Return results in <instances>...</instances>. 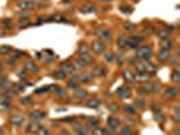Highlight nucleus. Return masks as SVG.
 <instances>
[{
  "label": "nucleus",
  "mask_w": 180,
  "mask_h": 135,
  "mask_svg": "<svg viewBox=\"0 0 180 135\" xmlns=\"http://www.w3.org/2000/svg\"><path fill=\"white\" fill-rule=\"evenodd\" d=\"M136 51H137L136 57L138 59H141V61H149V58H150L152 54H153L150 46H148V45H139V46L136 49Z\"/></svg>",
  "instance_id": "nucleus-1"
},
{
  "label": "nucleus",
  "mask_w": 180,
  "mask_h": 135,
  "mask_svg": "<svg viewBox=\"0 0 180 135\" xmlns=\"http://www.w3.org/2000/svg\"><path fill=\"white\" fill-rule=\"evenodd\" d=\"M136 68L138 72H145V73H154L157 70L156 65L149 61H138L136 64Z\"/></svg>",
  "instance_id": "nucleus-2"
},
{
  "label": "nucleus",
  "mask_w": 180,
  "mask_h": 135,
  "mask_svg": "<svg viewBox=\"0 0 180 135\" xmlns=\"http://www.w3.org/2000/svg\"><path fill=\"white\" fill-rule=\"evenodd\" d=\"M95 35L100 41H111L112 39V34L110 30L104 29V27H99V29L95 30Z\"/></svg>",
  "instance_id": "nucleus-3"
},
{
  "label": "nucleus",
  "mask_w": 180,
  "mask_h": 135,
  "mask_svg": "<svg viewBox=\"0 0 180 135\" xmlns=\"http://www.w3.org/2000/svg\"><path fill=\"white\" fill-rule=\"evenodd\" d=\"M91 47L95 53H97V54H103V53H106V50H107V46L104 43V41H100V39H96V41L92 42Z\"/></svg>",
  "instance_id": "nucleus-4"
},
{
  "label": "nucleus",
  "mask_w": 180,
  "mask_h": 135,
  "mask_svg": "<svg viewBox=\"0 0 180 135\" xmlns=\"http://www.w3.org/2000/svg\"><path fill=\"white\" fill-rule=\"evenodd\" d=\"M60 69H61L65 74H73V76H76V73H75L76 69L73 68V64H72V62H68V61L62 62V64L60 65Z\"/></svg>",
  "instance_id": "nucleus-5"
},
{
  "label": "nucleus",
  "mask_w": 180,
  "mask_h": 135,
  "mask_svg": "<svg viewBox=\"0 0 180 135\" xmlns=\"http://www.w3.org/2000/svg\"><path fill=\"white\" fill-rule=\"evenodd\" d=\"M29 117L32 122H41L46 117V114L44 111H39V109H35V111H31L29 114Z\"/></svg>",
  "instance_id": "nucleus-6"
},
{
  "label": "nucleus",
  "mask_w": 180,
  "mask_h": 135,
  "mask_svg": "<svg viewBox=\"0 0 180 135\" xmlns=\"http://www.w3.org/2000/svg\"><path fill=\"white\" fill-rule=\"evenodd\" d=\"M145 91L146 93H157L160 92V84L159 82H145Z\"/></svg>",
  "instance_id": "nucleus-7"
},
{
  "label": "nucleus",
  "mask_w": 180,
  "mask_h": 135,
  "mask_svg": "<svg viewBox=\"0 0 180 135\" xmlns=\"http://www.w3.org/2000/svg\"><path fill=\"white\" fill-rule=\"evenodd\" d=\"M23 69H24L26 72H31V73H38V72H39L38 66H37V64H35L34 61H31V59H29V61L24 62Z\"/></svg>",
  "instance_id": "nucleus-8"
},
{
  "label": "nucleus",
  "mask_w": 180,
  "mask_h": 135,
  "mask_svg": "<svg viewBox=\"0 0 180 135\" xmlns=\"http://www.w3.org/2000/svg\"><path fill=\"white\" fill-rule=\"evenodd\" d=\"M41 128V122H30L26 127V131L29 134H37Z\"/></svg>",
  "instance_id": "nucleus-9"
},
{
  "label": "nucleus",
  "mask_w": 180,
  "mask_h": 135,
  "mask_svg": "<svg viewBox=\"0 0 180 135\" xmlns=\"http://www.w3.org/2000/svg\"><path fill=\"white\" fill-rule=\"evenodd\" d=\"M37 7V4L32 1V0H23L19 3V8L23 10V11H30V10H34Z\"/></svg>",
  "instance_id": "nucleus-10"
},
{
  "label": "nucleus",
  "mask_w": 180,
  "mask_h": 135,
  "mask_svg": "<svg viewBox=\"0 0 180 135\" xmlns=\"http://www.w3.org/2000/svg\"><path fill=\"white\" fill-rule=\"evenodd\" d=\"M95 79V76L92 73H83V74H79L77 76V81L79 82H83V84H88V82H92Z\"/></svg>",
  "instance_id": "nucleus-11"
},
{
  "label": "nucleus",
  "mask_w": 180,
  "mask_h": 135,
  "mask_svg": "<svg viewBox=\"0 0 180 135\" xmlns=\"http://www.w3.org/2000/svg\"><path fill=\"white\" fill-rule=\"evenodd\" d=\"M150 79V73H145V72H137V74H134V80L137 82H148Z\"/></svg>",
  "instance_id": "nucleus-12"
},
{
  "label": "nucleus",
  "mask_w": 180,
  "mask_h": 135,
  "mask_svg": "<svg viewBox=\"0 0 180 135\" xmlns=\"http://www.w3.org/2000/svg\"><path fill=\"white\" fill-rule=\"evenodd\" d=\"M10 123L15 127H19L24 123V117L22 116V115H12V116L10 117Z\"/></svg>",
  "instance_id": "nucleus-13"
},
{
  "label": "nucleus",
  "mask_w": 180,
  "mask_h": 135,
  "mask_svg": "<svg viewBox=\"0 0 180 135\" xmlns=\"http://www.w3.org/2000/svg\"><path fill=\"white\" fill-rule=\"evenodd\" d=\"M117 95H118L121 99H127V97L131 96V89L129 87H121V88L117 91Z\"/></svg>",
  "instance_id": "nucleus-14"
},
{
  "label": "nucleus",
  "mask_w": 180,
  "mask_h": 135,
  "mask_svg": "<svg viewBox=\"0 0 180 135\" xmlns=\"http://www.w3.org/2000/svg\"><path fill=\"white\" fill-rule=\"evenodd\" d=\"M157 37H159L160 39H168L169 35H171V31H169L168 27H162V29L157 30Z\"/></svg>",
  "instance_id": "nucleus-15"
},
{
  "label": "nucleus",
  "mask_w": 180,
  "mask_h": 135,
  "mask_svg": "<svg viewBox=\"0 0 180 135\" xmlns=\"http://www.w3.org/2000/svg\"><path fill=\"white\" fill-rule=\"evenodd\" d=\"M92 74L95 77H104L107 74V70L104 69V66H100V65H97V66L94 68V70H92Z\"/></svg>",
  "instance_id": "nucleus-16"
},
{
  "label": "nucleus",
  "mask_w": 180,
  "mask_h": 135,
  "mask_svg": "<svg viewBox=\"0 0 180 135\" xmlns=\"http://www.w3.org/2000/svg\"><path fill=\"white\" fill-rule=\"evenodd\" d=\"M169 57H171V53H169L168 50L160 49L159 51H157V59H159V61H167Z\"/></svg>",
  "instance_id": "nucleus-17"
},
{
  "label": "nucleus",
  "mask_w": 180,
  "mask_h": 135,
  "mask_svg": "<svg viewBox=\"0 0 180 135\" xmlns=\"http://www.w3.org/2000/svg\"><path fill=\"white\" fill-rule=\"evenodd\" d=\"M107 123H108V128H112V130L118 128V127L121 126V120H119V119H117L115 116H110Z\"/></svg>",
  "instance_id": "nucleus-18"
},
{
  "label": "nucleus",
  "mask_w": 180,
  "mask_h": 135,
  "mask_svg": "<svg viewBox=\"0 0 180 135\" xmlns=\"http://www.w3.org/2000/svg\"><path fill=\"white\" fill-rule=\"evenodd\" d=\"M73 96H75V99H77V100H83V99H86V97L88 96V93H87V91H86V89L76 88V89H75V93H73Z\"/></svg>",
  "instance_id": "nucleus-19"
},
{
  "label": "nucleus",
  "mask_w": 180,
  "mask_h": 135,
  "mask_svg": "<svg viewBox=\"0 0 180 135\" xmlns=\"http://www.w3.org/2000/svg\"><path fill=\"white\" fill-rule=\"evenodd\" d=\"M122 79L125 80V81H133L134 80V73L130 69H125L123 72H122Z\"/></svg>",
  "instance_id": "nucleus-20"
},
{
  "label": "nucleus",
  "mask_w": 180,
  "mask_h": 135,
  "mask_svg": "<svg viewBox=\"0 0 180 135\" xmlns=\"http://www.w3.org/2000/svg\"><path fill=\"white\" fill-rule=\"evenodd\" d=\"M127 41H129V37L127 35H121L117 39V45H118L119 49H125L127 46Z\"/></svg>",
  "instance_id": "nucleus-21"
},
{
  "label": "nucleus",
  "mask_w": 180,
  "mask_h": 135,
  "mask_svg": "<svg viewBox=\"0 0 180 135\" xmlns=\"http://www.w3.org/2000/svg\"><path fill=\"white\" fill-rule=\"evenodd\" d=\"M177 93H179V89L176 88V87H172V88H168L165 91V97H169V99H173V97L177 96Z\"/></svg>",
  "instance_id": "nucleus-22"
},
{
  "label": "nucleus",
  "mask_w": 180,
  "mask_h": 135,
  "mask_svg": "<svg viewBox=\"0 0 180 135\" xmlns=\"http://www.w3.org/2000/svg\"><path fill=\"white\" fill-rule=\"evenodd\" d=\"M172 47H173V42H172L169 38L168 39H161V49L171 51Z\"/></svg>",
  "instance_id": "nucleus-23"
},
{
  "label": "nucleus",
  "mask_w": 180,
  "mask_h": 135,
  "mask_svg": "<svg viewBox=\"0 0 180 135\" xmlns=\"http://www.w3.org/2000/svg\"><path fill=\"white\" fill-rule=\"evenodd\" d=\"M80 11L83 12V14H92V12L95 11V6L92 3H87L80 8Z\"/></svg>",
  "instance_id": "nucleus-24"
},
{
  "label": "nucleus",
  "mask_w": 180,
  "mask_h": 135,
  "mask_svg": "<svg viewBox=\"0 0 180 135\" xmlns=\"http://www.w3.org/2000/svg\"><path fill=\"white\" fill-rule=\"evenodd\" d=\"M100 104H102V101L99 99H89V100H87V107H89V108H97Z\"/></svg>",
  "instance_id": "nucleus-25"
},
{
  "label": "nucleus",
  "mask_w": 180,
  "mask_h": 135,
  "mask_svg": "<svg viewBox=\"0 0 180 135\" xmlns=\"http://www.w3.org/2000/svg\"><path fill=\"white\" fill-rule=\"evenodd\" d=\"M0 88L3 89V91H8V89L12 88V82L8 81L7 77H4V79L1 80V82H0Z\"/></svg>",
  "instance_id": "nucleus-26"
},
{
  "label": "nucleus",
  "mask_w": 180,
  "mask_h": 135,
  "mask_svg": "<svg viewBox=\"0 0 180 135\" xmlns=\"http://www.w3.org/2000/svg\"><path fill=\"white\" fill-rule=\"evenodd\" d=\"M87 127L91 130H95L99 127V120L97 119H94V117H89L88 122H87Z\"/></svg>",
  "instance_id": "nucleus-27"
},
{
  "label": "nucleus",
  "mask_w": 180,
  "mask_h": 135,
  "mask_svg": "<svg viewBox=\"0 0 180 135\" xmlns=\"http://www.w3.org/2000/svg\"><path fill=\"white\" fill-rule=\"evenodd\" d=\"M107 108H108V111L112 112V114H117V112L121 111V107H119V104L118 103H114V101H112V103H108Z\"/></svg>",
  "instance_id": "nucleus-28"
},
{
  "label": "nucleus",
  "mask_w": 180,
  "mask_h": 135,
  "mask_svg": "<svg viewBox=\"0 0 180 135\" xmlns=\"http://www.w3.org/2000/svg\"><path fill=\"white\" fill-rule=\"evenodd\" d=\"M72 64H73V68H75V69H76V70H83L84 68H86V64H84V62L81 61V59H80V58L75 59V61L72 62Z\"/></svg>",
  "instance_id": "nucleus-29"
},
{
  "label": "nucleus",
  "mask_w": 180,
  "mask_h": 135,
  "mask_svg": "<svg viewBox=\"0 0 180 135\" xmlns=\"http://www.w3.org/2000/svg\"><path fill=\"white\" fill-rule=\"evenodd\" d=\"M12 51V47L8 46V45H1L0 46V56H7Z\"/></svg>",
  "instance_id": "nucleus-30"
},
{
  "label": "nucleus",
  "mask_w": 180,
  "mask_h": 135,
  "mask_svg": "<svg viewBox=\"0 0 180 135\" xmlns=\"http://www.w3.org/2000/svg\"><path fill=\"white\" fill-rule=\"evenodd\" d=\"M138 46H139V43H138V42H137L136 39H133V38H131V37H130V38H129V41H127V46H126L127 49L136 50Z\"/></svg>",
  "instance_id": "nucleus-31"
},
{
  "label": "nucleus",
  "mask_w": 180,
  "mask_h": 135,
  "mask_svg": "<svg viewBox=\"0 0 180 135\" xmlns=\"http://www.w3.org/2000/svg\"><path fill=\"white\" fill-rule=\"evenodd\" d=\"M80 59H81V61L84 62V64L86 65H88V64H92V62H94V58H92L91 56H89L88 53L87 54H80V57H79Z\"/></svg>",
  "instance_id": "nucleus-32"
},
{
  "label": "nucleus",
  "mask_w": 180,
  "mask_h": 135,
  "mask_svg": "<svg viewBox=\"0 0 180 135\" xmlns=\"http://www.w3.org/2000/svg\"><path fill=\"white\" fill-rule=\"evenodd\" d=\"M53 77H54L56 80H64L65 77H66V74H65L64 72L61 70V69H57V70L53 73Z\"/></svg>",
  "instance_id": "nucleus-33"
},
{
  "label": "nucleus",
  "mask_w": 180,
  "mask_h": 135,
  "mask_svg": "<svg viewBox=\"0 0 180 135\" xmlns=\"http://www.w3.org/2000/svg\"><path fill=\"white\" fill-rule=\"evenodd\" d=\"M66 87H68V88H72V89H76V88H79V81H77L76 79H72L66 82Z\"/></svg>",
  "instance_id": "nucleus-34"
},
{
  "label": "nucleus",
  "mask_w": 180,
  "mask_h": 135,
  "mask_svg": "<svg viewBox=\"0 0 180 135\" xmlns=\"http://www.w3.org/2000/svg\"><path fill=\"white\" fill-rule=\"evenodd\" d=\"M123 109L127 115H136L137 114V108H134L133 106H125Z\"/></svg>",
  "instance_id": "nucleus-35"
},
{
  "label": "nucleus",
  "mask_w": 180,
  "mask_h": 135,
  "mask_svg": "<svg viewBox=\"0 0 180 135\" xmlns=\"http://www.w3.org/2000/svg\"><path fill=\"white\" fill-rule=\"evenodd\" d=\"M1 24H3V27H4V29H7V30H11L12 27H14L11 19H3V21H1Z\"/></svg>",
  "instance_id": "nucleus-36"
},
{
  "label": "nucleus",
  "mask_w": 180,
  "mask_h": 135,
  "mask_svg": "<svg viewBox=\"0 0 180 135\" xmlns=\"http://www.w3.org/2000/svg\"><path fill=\"white\" fill-rule=\"evenodd\" d=\"M134 132H133V130L130 128V127H122L121 128V131H119V135H133Z\"/></svg>",
  "instance_id": "nucleus-37"
},
{
  "label": "nucleus",
  "mask_w": 180,
  "mask_h": 135,
  "mask_svg": "<svg viewBox=\"0 0 180 135\" xmlns=\"http://www.w3.org/2000/svg\"><path fill=\"white\" fill-rule=\"evenodd\" d=\"M77 53L79 54H87L88 53V46L86 43H81L79 47H77Z\"/></svg>",
  "instance_id": "nucleus-38"
},
{
  "label": "nucleus",
  "mask_w": 180,
  "mask_h": 135,
  "mask_svg": "<svg viewBox=\"0 0 180 135\" xmlns=\"http://www.w3.org/2000/svg\"><path fill=\"white\" fill-rule=\"evenodd\" d=\"M179 58H180V57H179V54H175V56H171V57H169V64H172V65H173V66H177V65H179Z\"/></svg>",
  "instance_id": "nucleus-39"
},
{
  "label": "nucleus",
  "mask_w": 180,
  "mask_h": 135,
  "mask_svg": "<svg viewBox=\"0 0 180 135\" xmlns=\"http://www.w3.org/2000/svg\"><path fill=\"white\" fill-rule=\"evenodd\" d=\"M115 58H117V56L114 53H106L104 54V59H106L107 62H115Z\"/></svg>",
  "instance_id": "nucleus-40"
},
{
  "label": "nucleus",
  "mask_w": 180,
  "mask_h": 135,
  "mask_svg": "<svg viewBox=\"0 0 180 135\" xmlns=\"http://www.w3.org/2000/svg\"><path fill=\"white\" fill-rule=\"evenodd\" d=\"M10 101H11L10 96H7L6 93H4V95H0V104H10Z\"/></svg>",
  "instance_id": "nucleus-41"
},
{
  "label": "nucleus",
  "mask_w": 180,
  "mask_h": 135,
  "mask_svg": "<svg viewBox=\"0 0 180 135\" xmlns=\"http://www.w3.org/2000/svg\"><path fill=\"white\" fill-rule=\"evenodd\" d=\"M50 21H53V22H61V21H64V16H62L61 14H58V12H57V14H54L53 16L50 18Z\"/></svg>",
  "instance_id": "nucleus-42"
},
{
  "label": "nucleus",
  "mask_w": 180,
  "mask_h": 135,
  "mask_svg": "<svg viewBox=\"0 0 180 135\" xmlns=\"http://www.w3.org/2000/svg\"><path fill=\"white\" fill-rule=\"evenodd\" d=\"M54 91H56V95L58 97H62V99H64V97L66 96V92H65V89H62V88H56Z\"/></svg>",
  "instance_id": "nucleus-43"
},
{
  "label": "nucleus",
  "mask_w": 180,
  "mask_h": 135,
  "mask_svg": "<svg viewBox=\"0 0 180 135\" xmlns=\"http://www.w3.org/2000/svg\"><path fill=\"white\" fill-rule=\"evenodd\" d=\"M134 106L137 107V109H138V108H144V107H145V101L142 99H137L136 101H134Z\"/></svg>",
  "instance_id": "nucleus-44"
},
{
  "label": "nucleus",
  "mask_w": 180,
  "mask_h": 135,
  "mask_svg": "<svg viewBox=\"0 0 180 135\" xmlns=\"http://www.w3.org/2000/svg\"><path fill=\"white\" fill-rule=\"evenodd\" d=\"M21 103L23 104V106H27V104H31V103H32V97H31V96H26V97H23Z\"/></svg>",
  "instance_id": "nucleus-45"
},
{
  "label": "nucleus",
  "mask_w": 180,
  "mask_h": 135,
  "mask_svg": "<svg viewBox=\"0 0 180 135\" xmlns=\"http://www.w3.org/2000/svg\"><path fill=\"white\" fill-rule=\"evenodd\" d=\"M10 54H11V57L14 59H18V58H21V56H23V51H14V50H12Z\"/></svg>",
  "instance_id": "nucleus-46"
},
{
  "label": "nucleus",
  "mask_w": 180,
  "mask_h": 135,
  "mask_svg": "<svg viewBox=\"0 0 180 135\" xmlns=\"http://www.w3.org/2000/svg\"><path fill=\"white\" fill-rule=\"evenodd\" d=\"M172 81H175V82H177V81H180V73H179V70H175L173 73H172Z\"/></svg>",
  "instance_id": "nucleus-47"
},
{
  "label": "nucleus",
  "mask_w": 180,
  "mask_h": 135,
  "mask_svg": "<svg viewBox=\"0 0 180 135\" xmlns=\"http://www.w3.org/2000/svg\"><path fill=\"white\" fill-rule=\"evenodd\" d=\"M54 85H52V87H42V88H39V89H37V93H45V92H49L50 91V88H53Z\"/></svg>",
  "instance_id": "nucleus-48"
},
{
  "label": "nucleus",
  "mask_w": 180,
  "mask_h": 135,
  "mask_svg": "<svg viewBox=\"0 0 180 135\" xmlns=\"http://www.w3.org/2000/svg\"><path fill=\"white\" fill-rule=\"evenodd\" d=\"M16 74H18V77H21L22 80H24V79H26V77H27V73H26V70H24L23 68H22L21 70H18V72H16Z\"/></svg>",
  "instance_id": "nucleus-49"
},
{
  "label": "nucleus",
  "mask_w": 180,
  "mask_h": 135,
  "mask_svg": "<svg viewBox=\"0 0 180 135\" xmlns=\"http://www.w3.org/2000/svg\"><path fill=\"white\" fill-rule=\"evenodd\" d=\"M76 132H77V135H88V130L84 128L83 126L80 127L79 130H76Z\"/></svg>",
  "instance_id": "nucleus-50"
},
{
  "label": "nucleus",
  "mask_w": 180,
  "mask_h": 135,
  "mask_svg": "<svg viewBox=\"0 0 180 135\" xmlns=\"http://www.w3.org/2000/svg\"><path fill=\"white\" fill-rule=\"evenodd\" d=\"M107 132H106V130H103V128H95L94 130V135H106Z\"/></svg>",
  "instance_id": "nucleus-51"
},
{
  "label": "nucleus",
  "mask_w": 180,
  "mask_h": 135,
  "mask_svg": "<svg viewBox=\"0 0 180 135\" xmlns=\"http://www.w3.org/2000/svg\"><path fill=\"white\" fill-rule=\"evenodd\" d=\"M37 134H38V135H52L49 130H46V128H42V127H41V128H39V131L37 132Z\"/></svg>",
  "instance_id": "nucleus-52"
},
{
  "label": "nucleus",
  "mask_w": 180,
  "mask_h": 135,
  "mask_svg": "<svg viewBox=\"0 0 180 135\" xmlns=\"http://www.w3.org/2000/svg\"><path fill=\"white\" fill-rule=\"evenodd\" d=\"M121 11L125 12V14H130V12L133 11V8H131V7H127V6H122L121 7Z\"/></svg>",
  "instance_id": "nucleus-53"
},
{
  "label": "nucleus",
  "mask_w": 180,
  "mask_h": 135,
  "mask_svg": "<svg viewBox=\"0 0 180 135\" xmlns=\"http://www.w3.org/2000/svg\"><path fill=\"white\" fill-rule=\"evenodd\" d=\"M125 29L131 31V30H136L137 29V24H134V23H126V24H125Z\"/></svg>",
  "instance_id": "nucleus-54"
},
{
  "label": "nucleus",
  "mask_w": 180,
  "mask_h": 135,
  "mask_svg": "<svg viewBox=\"0 0 180 135\" xmlns=\"http://www.w3.org/2000/svg\"><path fill=\"white\" fill-rule=\"evenodd\" d=\"M75 117L73 116H68V117H64V119H61L62 123H73Z\"/></svg>",
  "instance_id": "nucleus-55"
},
{
  "label": "nucleus",
  "mask_w": 180,
  "mask_h": 135,
  "mask_svg": "<svg viewBox=\"0 0 180 135\" xmlns=\"http://www.w3.org/2000/svg\"><path fill=\"white\" fill-rule=\"evenodd\" d=\"M27 23H30V22H29V18L21 19V24H22V26H27Z\"/></svg>",
  "instance_id": "nucleus-56"
},
{
  "label": "nucleus",
  "mask_w": 180,
  "mask_h": 135,
  "mask_svg": "<svg viewBox=\"0 0 180 135\" xmlns=\"http://www.w3.org/2000/svg\"><path fill=\"white\" fill-rule=\"evenodd\" d=\"M81 126H83V124H80V123H72V127H73L75 131H76V130H79Z\"/></svg>",
  "instance_id": "nucleus-57"
},
{
  "label": "nucleus",
  "mask_w": 180,
  "mask_h": 135,
  "mask_svg": "<svg viewBox=\"0 0 180 135\" xmlns=\"http://www.w3.org/2000/svg\"><path fill=\"white\" fill-rule=\"evenodd\" d=\"M126 122H127V124H134V123H136V122H134L133 119H131V117H129V119H126Z\"/></svg>",
  "instance_id": "nucleus-58"
},
{
  "label": "nucleus",
  "mask_w": 180,
  "mask_h": 135,
  "mask_svg": "<svg viewBox=\"0 0 180 135\" xmlns=\"http://www.w3.org/2000/svg\"><path fill=\"white\" fill-rule=\"evenodd\" d=\"M58 135H69V132H68V131H65V130H62V131L58 132Z\"/></svg>",
  "instance_id": "nucleus-59"
},
{
  "label": "nucleus",
  "mask_w": 180,
  "mask_h": 135,
  "mask_svg": "<svg viewBox=\"0 0 180 135\" xmlns=\"http://www.w3.org/2000/svg\"><path fill=\"white\" fill-rule=\"evenodd\" d=\"M32 1H34V3H46V1H47V0H32Z\"/></svg>",
  "instance_id": "nucleus-60"
},
{
  "label": "nucleus",
  "mask_w": 180,
  "mask_h": 135,
  "mask_svg": "<svg viewBox=\"0 0 180 135\" xmlns=\"http://www.w3.org/2000/svg\"><path fill=\"white\" fill-rule=\"evenodd\" d=\"M3 69H4V66H3V62L0 61V73H1V72H3Z\"/></svg>",
  "instance_id": "nucleus-61"
},
{
  "label": "nucleus",
  "mask_w": 180,
  "mask_h": 135,
  "mask_svg": "<svg viewBox=\"0 0 180 135\" xmlns=\"http://www.w3.org/2000/svg\"><path fill=\"white\" fill-rule=\"evenodd\" d=\"M69 1H72V0H62V3H65V4H68Z\"/></svg>",
  "instance_id": "nucleus-62"
},
{
  "label": "nucleus",
  "mask_w": 180,
  "mask_h": 135,
  "mask_svg": "<svg viewBox=\"0 0 180 135\" xmlns=\"http://www.w3.org/2000/svg\"><path fill=\"white\" fill-rule=\"evenodd\" d=\"M0 135H3V130L0 128Z\"/></svg>",
  "instance_id": "nucleus-63"
},
{
  "label": "nucleus",
  "mask_w": 180,
  "mask_h": 135,
  "mask_svg": "<svg viewBox=\"0 0 180 135\" xmlns=\"http://www.w3.org/2000/svg\"><path fill=\"white\" fill-rule=\"evenodd\" d=\"M114 135H119V134H114Z\"/></svg>",
  "instance_id": "nucleus-64"
}]
</instances>
